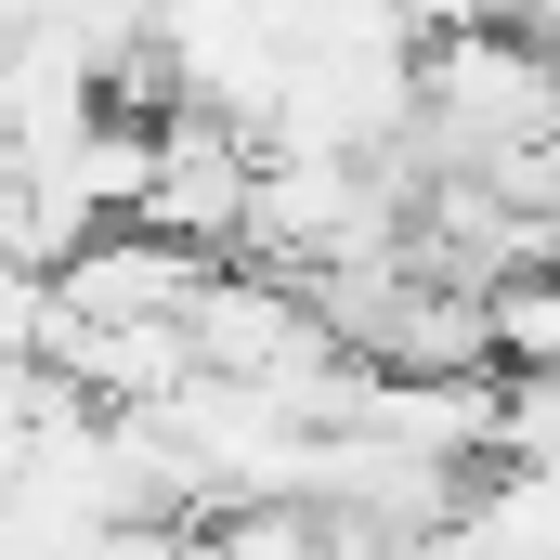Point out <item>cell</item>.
I'll return each mask as SVG.
<instances>
[{"mask_svg":"<svg viewBox=\"0 0 560 560\" xmlns=\"http://www.w3.org/2000/svg\"><path fill=\"white\" fill-rule=\"evenodd\" d=\"M0 248H26V183H13V143H0Z\"/></svg>","mask_w":560,"mask_h":560,"instance_id":"cell-3","label":"cell"},{"mask_svg":"<svg viewBox=\"0 0 560 560\" xmlns=\"http://www.w3.org/2000/svg\"><path fill=\"white\" fill-rule=\"evenodd\" d=\"M66 560H183V522H105V535H79Z\"/></svg>","mask_w":560,"mask_h":560,"instance_id":"cell-2","label":"cell"},{"mask_svg":"<svg viewBox=\"0 0 560 560\" xmlns=\"http://www.w3.org/2000/svg\"><path fill=\"white\" fill-rule=\"evenodd\" d=\"M548 261H560V196H548Z\"/></svg>","mask_w":560,"mask_h":560,"instance_id":"cell-4","label":"cell"},{"mask_svg":"<svg viewBox=\"0 0 560 560\" xmlns=\"http://www.w3.org/2000/svg\"><path fill=\"white\" fill-rule=\"evenodd\" d=\"M482 339H495V378H560V261L482 287Z\"/></svg>","mask_w":560,"mask_h":560,"instance_id":"cell-1","label":"cell"}]
</instances>
